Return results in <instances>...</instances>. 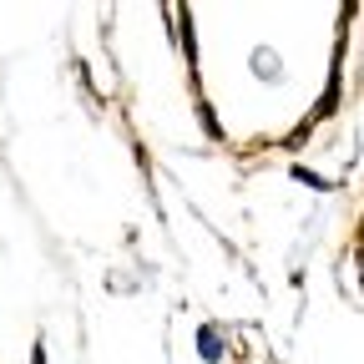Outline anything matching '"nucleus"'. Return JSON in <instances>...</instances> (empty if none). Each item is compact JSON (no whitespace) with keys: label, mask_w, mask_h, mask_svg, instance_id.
I'll use <instances>...</instances> for the list:
<instances>
[{"label":"nucleus","mask_w":364,"mask_h":364,"mask_svg":"<svg viewBox=\"0 0 364 364\" xmlns=\"http://www.w3.org/2000/svg\"><path fill=\"white\" fill-rule=\"evenodd\" d=\"M223 354H228L223 329H218V324H203V329H198V359H203V364H223Z\"/></svg>","instance_id":"f257e3e1"},{"label":"nucleus","mask_w":364,"mask_h":364,"mask_svg":"<svg viewBox=\"0 0 364 364\" xmlns=\"http://www.w3.org/2000/svg\"><path fill=\"white\" fill-rule=\"evenodd\" d=\"M198 117H203L208 136H223V127H218V117H213V107H208V102H198Z\"/></svg>","instance_id":"20e7f679"},{"label":"nucleus","mask_w":364,"mask_h":364,"mask_svg":"<svg viewBox=\"0 0 364 364\" xmlns=\"http://www.w3.org/2000/svg\"><path fill=\"white\" fill-rule=\"evenodd\" d=\"M253 71L268 76V81H279V76H284V66H279V56H273V51H253Z\"/></svg>","instance_id":"f03ea898"},{"label":"nucleus","mask_w":364,"mask_h":364,"mask_svg":"<svg viewBox=\"0 0 364 364\" xmlns=\"http://www.w3.org/2000/svg\"><path fill=\"white\" fill-rule=\"evenodd\" d=\"M294 182H304V188H314V193H329L334 182H324L318 172H309V167H294Z\"/></svg>","instance_id":"7ed1b4c3"},{"label":"nucleus","mask_w":364,"mask_h":364,"mask_svg":"<svg viewBox=\"0 0 364 364\" xmlns=\"http://www.w3.org/2000/svg\"><path fill=\"white\" fill-rule=\"evenodd\" d=\"M31 364H46V349H41V344L31 349Z\"/></svg>","instance_id":"39448f33"}]
</instances>
